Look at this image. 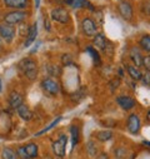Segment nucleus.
Segmentation results:
<instances>
[{
  "label": "nucleus",
  "instance_id": "a878e982",
  "mask_svg": "<svg viewBox=\"0 0 150 159\" xmlns=\"http://www.w3.org/2000/svg\"><path fill=\"white\" fill-rule=\"evenodd\" d=\"M86 4H88V0H71V3H70V5L75 9L84 8L86 7Z\"/></svg>",
  "mask_w": 150,
  "mask_h": 159
},
{
  "label": "nucleus",
  "instance_id": "f704fd0d",
  "mask_svg": "<svg viewBox=\"0 0 150 159\" xmlns=\"http://www.w3.org/2000/svg\"><path fill=\"white\" fill-rule=\"evenodd\" d=\"M44 28L46 29V31H50L51 30V25H50V21H49V18L45 15V19H44Z\"/></svg>",
  "mask_w": 150,
  "mask_h": 159
},
{
  "label": "nucleus",
  "instance_id": "58836bf2",
  "mask_svg": "<svg viewBox=\"0 0 150 159\" xmlns=\"http://www.w3.org/2000/svg\"><path fill=\"white\" fill-rule=\"evenodd\" d=\"M143 144H144V145H148V147H150V142H146V140H144V142H143Z\"/></svg>",
  "mask_w": 150,
  "mask_h": 159
},
{
  "label": "nucleus",
  "instance_id": "7c9ffc66",
  "mask_svg": "<svg viewBox=\"0 0 150 159\" xmlns=\"http://www.w3.org/2000/svg\"><path fill=\"white\" fill-rule=\"evenodd\" d=\"M143 66L146 71H150V54L143 57Z\"/></svg>",
  "mask_w": 150,
  "mask_h": 159
},
{
  "label": "nucleus",
  "instance_id": "f257e3e1",
  "mask_svg": "<svg viewBox=\"0 0 150 159\" xmlns=\"http://www.w3.org/2000/svg\"><path fill=\"white\" fill-rule=\"evenodd\" d=\"M19 71L26 76V79L29 80H35L38 73H39V66H38V63L31 59V58H24L19 64H18Z\"/></svg>",
  "mask_w": 150,
  "mask_h": 159
},
{
  "label": "nucleus",
  "instance_id": "f3484780",
  "mask_svg": "<svg viewBox=\"0 0 150 159\" xmlns=\"http://www.w3.org/2000/svg\"><path fill=\"white\" fill-rule=\"evenodd\" d=\"M24 147H25V150H26L29 159H36L38 158V155H39V145L36 143L30 142V143H26Z\"/></svg>",
  "mask_w": 150,
  "mask_h": 159
},
{
  "label": "nucleus",
  "instance_id": "c85d7f7f",
  "mask_svg": "<svg viewBox=\"0 0 150 159\" xmlns=\"http://www.w3.org/2000/svg\"><path fill=\"white\" fill-rule=\"evenodd\" d=\"M46 71L51 75V76H58L59 74H60V69H59V66H56V65H48V69H46Z\"/></svg>",
  "mask_w": 150,
  "mask_h": 159
},
{
  "label": "nucleus",
  "instance_id": "473e14b6",
  "mask_svg": "<svg viewBox=\"0 0 150 159\" xmlns=\"http://www.w3.org/2000/svg\"><path fill=\"white\" fill-rule=\"evenodd\" d=\"M141 80H143V83H144L145 85L150 87V71H146L145 74H143Z\"/></svg>",
  "mask_w": 150,
  "mask_h": 159
},
{
  "label": "nucleus",
  "instance_id": "20e7f679",
  "mask_svg": "<svg viewBox=\"0 0 150 159\" xmlns=\"http://www.w3.org/2000/svg\"><path fill=\"white\" fill-rule=\"evenodd\" d=\"M15 35H16V29L14 25L7 24L4 21L0 23V39H2V40L10 44L14 40Z\"/></svg>",
  "mask_w": 150,
  "mask_h": 159
},
{
  "label": "nucleus",
  "instance_id": "cd10ccee",
  "mask_svg": "<svg viewBox=\"0 0 150 159\" xmlns=\"http://www.w3.org/2000/svg\"><path fill=\"white\" fill-rule=\"evenodd\" d=\"M120 79L119 78H114V79H111V80L109 82V89L111 90V92H114L117 88H119V85H120Z\"/></svg>",
  "mask_w": 150,
  "mask_h": 159
},
{
  "label": "nucleus",
  "instance_id": "9b49d317",
  "mask_svg": "<svg viewBox=\"0 0 150 159\" xmlns=\"http://www.w3.org/2000/svg\"><path fill=\"white\" fill-rule=\"evenodd\" d=\"M93 45H94V48L99 49L100 52H104V53H106V52H108V48L110 47V43L108 42V39L105 38V35H104V34H101V33H98V34L94 36Z\"/></svg>",
  "mask_w": 150,
  "mask_h": 159
},
{
  "label": "nucleus",
  "instance_id": "393cba45",
  "mask_svg": "<svg viewBox=\"0 0 150 159\" xmlns=\"http://www.w3.org/2000/svg\"><path fill=\"white\" fill-rule=\"evenodd\" d=\"M61 119H63L61 116H58V118L55 119V120H53V122H51V123H50V124H49L48 127H45V128H44L43 130H40V132H38V133H35V137H39V135H43L44 133H48L49 130H51V129H53V128H54V127H55V125H56V124H58V123H59V122L61 120Z\"/></svg>",
  "mask_w": 150,
  "mask_h": 159
},
{
  "label": "nucleus",
  "instance_id": "4c0bfd02",
  "mask_svg": "<svg viewBox=\"0 0 150 159\" xmlns=\"http://www.w3.org/2000/svg\"><path fill=\"white\" fill-rule=\"evenodd\" d=\"M39 3H40V0H35V7L36 8H39Z\"/></svg>",
  "mask_w": 150,
  "mask_h": 159
},
{
  "label": "nucleus",
  "instance_id": "ea45409f",
  "mask_svg": "<svg viewBox=\"0 0 150 159\" xmlns=\"http://www.w3.org/2000/svg\"><path fill=\"white\" fill-rule=\"evenodd\" d=\"M2 50H3V40L0 39V52H2Z\"/></svg>",
  "mask_w": 150,
  "mask_h": 159
},
{
  "label": "nucleus",
  "instance_id": "79ce46f5",
  "mask_svg": "<svg viewBox=\"0 0 150 159\" xmlns=\"http://www.w3.org/2000/svg\"><path fill=\"white\" fill-rule=\"evenodd\" d=\"M148 8H149V11H150V0L148 2Z\"/></svg>",
  "mask_w": 150,
  "mask_h": 159
},
{
  "label": "nucleus",
  "instance_id": "2eb2a0df",
  "mask_svg": "<svg viewBox=\"0 0 150 159\" xmlns=\"http://www.w3.org/2000/svg\"><path fill=\"white\" fill-rule=\"evenodd\" d=\"M7 8L11 9H26L29 7V0H3Z\"/></svg>",
  "mask_w": 150,
  "mask_h": 159
},
{
  "label": "nucleus",
  "instance_id": "a19ab883",
  "mask_svg": "<svg viewBox=\"0 0 150 159\" xmlns=\"http://www.w3.org/2000/svg\"><path fill=\"white\" fill-rule=\"evenodd\" d=\"M3 90V83H2V79H0V92Z\"/></svg>",
  "mask_w": 150,
  "mask_h": 159
},
{
  "label": "nucleus",
  "instance_id": "6ab92c4d",
  "mask_svg": "<svg viewBox=\"0 0 150 159\" xmlns=\"http://www.w3.org/2000/svg\"><path fill=\"white\" fill-rule=\"evenodd\" d=\"M126 66V71H128V74L130 75V78L133 79L134 82H139V80H141V76H143V74H141V71L139 70V68H136L135 65H125Z\"/></svg>",
  "mask_w": 150,
  "mask_h": 159
},
{
  "label": "nucleus",
  "instance_id": "b1692460",
  "mask_svg": "<svg viewBox=\"0 0 150 159\" xmlns=\"http://www.w3.org/2000/svg\"><path fill=\"white\" fill-rule=\"evenodd\" d=\"M86 52L91 55V58H93V61H94V64L96 65V66H99L100 64H101V59H100V55H99V52L94 48V47H88L86 48Z\"/></svg>",
  "mask_w": 150,
  "mask_h": 159
},
{
  "label": "nucleus",
  "instance_id": "72a5a7b5",
  "mask_svg": "<svg viewBox=\"0 0 150 159\" xmlns=\"http://www.w3.org/2000/svg\"><path fill=\"white\" fill-rule=\"evenodd\" d=\"M61 61H63L65 65H69V64L73 63V59H71V57H70L69 54H64V55L61 57Z\"/></svg>",
  "mask_w": 150,
  "mask_h": 159
},
{
  "label": "nucleus",
  "instance_id": "7ed1b4c3",
  "mask_svg": "<svg viewBox=\"0 0 150 159\" xmlns=\"http://www.w3.org/2000/svg\"><path fill=\"white\" fill-rule=\"evenodd\" d=\"M68 135L65 133H61L59 135V138L56 140H54L51 143V150L53 153L59 157V158H64L66 154V145H68Z\"/></svg>",
  "mask_w": 150,
  "mask_h": 159
},
{
  "label": "nucleus",
  "instance_id": "bb28decb",
  "mask_svg": "<svg viewBox=\"0 0 150 159\" xmlns=\"http://www.w3.org/2000/svg\"><path fill=\"white\" fill-rule=\"evenodd\" d=\"M15 152H16L19 159H29V157H28V154H26V150H25V147H24V145L18 147Z\"/></svg>",
  "mask_w": 150,
  "mask_h": 159
},
{
  "label": "nucleus",
  "instance_id": "a211bd4d",
  "mask_svg": "<svg viewBox=\"0 0 150 159\" xmlns=\"http://www.w3.org/2000/svg\"><path fill=\"white\" fill-rule=\"evenodd\" d=\"M93 135H94V138H95L96 140L103 142V143H104V142H109V140H111L113 138H114V133H113L111 130H108V129L95 132Z\"/></svg>",
  "mask_w": 150,
  "mask_h": 159
},
{
  "label": "nucleus",
  "instance_id": "4be33fe9",
  "mask_svg": "<svg viewBox=\"0 0 150 159\" xmlns=\"http://www.w3.org/2000/svg\"><path fill=\"white\" fill-rule=\"evenodd\" d=\"M85 149H86V153H88V155L90 158H96V155H98V147H96V144L93 140H89L86 143Z\"/></svg>",
  "mask_w": 150,
  "mask_h": 159
},
{
  "label": "nucleus",
  "instance_id": "f03ea898",
  "mask_svg": "<svg viewBox=\"0 0 150 159\" xmlns=\"http://www.w3.org/2000/svg\"><path fill=\"white\" fill-rule=\"evenodd\" d=\"M29 14L25 13V11H21V10H14V11H9L7 14H4L3 16V21L7 23V24H10V25H19L21 23H24L26 19H28Z\"/></svg>",
  "mask_w": 150,
  "mask_h": 159
},
{
  "label": "nucleus",
  "instance_id": "39448f33",
  "mask_svg": "<svg viewBox=\"0 0 150 159\" xmlns=\"http://www.w3.org/2000/svg\"><path fill=\"white\" fill-rule=\"evenodd\" d=\"M42 89L50 95H58L60 93L61 88H60V84L56 79L49 76V78H45L42 80Z\"/></svg>",
  "mask_w": 150,
  "mask_h": 159
},
{
  "label": "nucleus",
  "instance_id": "9d476101",
  "mask_svg": "<svg viewBox=\"0 0 150 159\" xmlns=\"http://www.w3.org/2000/svg\"><path fill=\"white\" fill-rule=\"evenodd\" d=\"M117 103H118L119 107H120L123 110H125V111L131 110V109L135 107V104H136L135 99H134L133 97H130V95H118V97H117Z\"/></svg>",
  "mask_w": 150,
  "mask_h": 159
},
{
  "label": "nucleus",
  "instance_id": "c9c22d12",
  "mask_svg": "<svg viewBox=\"0 0 150 159\" xmlns=\"http://www.w3.org/2000/svg\"><path fill=\"white\" fill-rule=\"evenodd\" d=\"M95 159H109V155H108L106 153H100V154L96 155Z\"/></svg>",
  "mask_w": 150,
  "mask_h": 159
},
{
  "label": "nucleus",
  "instance_id": "f8f14e48",
  "mask_svg": "<svg viewBox=\"0 0 150 159\" xmlns=\"http://www.w3.org/2000/svg\"><path fill=\"white\" fill-rule=\"evenodd\" d=\"M23 102H24V97L19 92H15V90L11 92L8 97V103H9V107L11 109H18L21 104H24Z\"/></svg>",
  "mask_w": 150,
  "mask_h": 159
},
{
  "label": "nucleus",
  "instance_id": "dca6fc26",
  "mask_svg": "<svg viewBox=\"0 0 150 159\" xmlns=\"http://www.w3.org/2000/svg\"><path fill=\"white\" fill-rule=\"evenodd\" d=\"M129 55H130V59H131V61L134 63V65L136 68L143 66V54H141V52H140L139 48H135V47L131 48Z\"/></svg>",
  "mask_w": 150,
  "mask_h": 159
},
{
  "label": "nucleus",
  "instance_id": "ddd939ff",
  "mask_svg": "<svg viewBox=\"0 0 150 159\" xmlns=\"http://www.w3.org/2000/svg\"><path fill=\"white\" fill-rule=\"evenodd\" d=\"M16 113H18L19 118L21 119V120H24V122H30L31 119H33V116H34L31 109H30L26 104H21V105L16 109Z\"/></svg>",
  "mask_w": 150,
  "mask_h": 159
},
{
  "label": "nucleus",
  "instance_id": "5701e85b",
  "mask_svg": "<svg viewBox=\"0 0 150 159\" xmlns=\"http://www.w3.org/2000/svg\"><path fill=\"white\" fill-rule=\"evenodd\" d=\"M70 133H71V142H73V148H75V145H77L79 143V139H80V130L77 125H73L70 128Z\"/></svg>",
  "mask_w": 150,
  "mask_h": 159
},
{
  "label": "nucleus",
  "instance_id": "6e6552de",
  "mask_svg": "<svg viewBox=\"0 0 150 159\" xmlns=\"http://www.w3.org/2000/svg\"><path fill=\"white\" fill-rule=\"evenodd\" d=\"M140 127H141V123H140V118L138 114L133 113L128 116V120H126V129L130 134H139L140 132Z\"/></svg>",
  "mask_w": 150,
  "mask_h": 159
},
{
  "label": "nucleus",
  "instance_id": "0eeeda50",
  "mask_svg": "<svg viewBox=\"0 0 150 159\" xmlns=\"http://www.w3.org/2000/svg\"><path fill=\"white\" fill-rule=\"evenodd\" d=\"M80 26H82L83 33H84L86 36H93V38H94V36L98 34V25H96V23H95L91 18H84V19L82 20Z\"/></svg>",
  "mask_w": 150,
  "mask_h": 159
},
{
  "label": "nucleus",
  "instance_id": "e433bc0d",
  "mask_svg": "<svg viewBox=\"0 0 150 159\" xmlns=\"http://www.w3.org/2000/svg\"><path fill=\"white\" fill-rule=\"evenodd\" d=\"M146 119H148V120L150 122V108L148 109V113H146Z\"/></svg>",
  "mask_w": 150,
  "mask_h": 159
},
{
  "label": "nucleus",
  "instance_id": "aec40b11",
  "mask_svg": "<svg viewBox=\"0 0 150 159\" xmlns=\"http://www.w3.org/2000/svg\"><path fill=\"white\" fill-rule=\"evenodd\" d=\"M0 155H2V159H19L16 152L10 147H4Z\"/></svg>",
  "mask_w": 150,
  "mask_h": 159
},
{
  "label": "nucleus",
  "instance_id": "412c9836",
  "mask_svg": "<svg viewBox=\"0 0 150 159\" xmlns=\"http://www.w3.org/2000/svg\"><path fill=\"white\" fill-rule=\"evenodd\" d=\"M139 47L141 48V50L150 53V35H143L139 40Z\"/></svg>",
  "mask_w": 150,
  "mask_h": 159
},
{
  "label": "nucleus",
  "instance_id": "c756f323",
  "mask_svg": "<svg viewBox=\"0 0 150 159\" xmlns=\"http://www.w3.org/2000/svg\"><path fill=\"white\" fill-rule=\"evenodd\" d=\"M115 155H117V159H126V149L118 148L115 150Z\"/></svg>",
  "mask_w": 150,
  "mask_h": 159
},
{
  "label": "nucleus",
  "instance_id": "423d86ee",
  "mask_svg": "<svg viewBox=\"0 0 150 159\" xmlns=\"http://www.w3.org/2000/svg\"><path fill=\"white\" fill-rule=\"evenodd\" d=\"M50 18H51L53 21H56L59 24H68L70 21V14L63 7L54 8L51 10V13H50Z\"/></svg>",
  "mask_w": 150,
  "mask_h": 159
},
{
  "label": "nucleus",
  "instance_id": "1a4fd4ad",
  "mask_svg": "<svg viewBox=\"0 0 150 159\" xmlns=\"http://www.w3.org/2000/svg\"><path fill=\"white\" fill-rule=\"evenodd\" d=\"M118 11L119 14L121 15V18L124 20H131L133 19V14H134V10H133V5L126 2V0H121L118 5Z\"/></svg>",
  "mask_w": 150,
  "mask_h": 159
},
{
  "label": "nucleus",
  "instance_id": "2f4dec72",
  "mask_svg": "<svg viewBox=\"0 0 150 159\" xmlns=\"http://www.w3.org/2000/svg\"><path fill=\"white\" fill-rule=\"evenodd\" d=\"M19 25H21L20 26V30H19V33H20V35L24 38L25 35H28V31H29V28L30 26H28V25H25L24 23H21V24H19Z\"/></svg>",
  "mask_w": 150,
  "mask_h": 159
},
{
  "label": "nucleus",
  "instance_id": "37998d69",
  "mask_svg": "<svg viewBox=\"0 0 150 159\" xmlns=\"http://www.w3.org/2000/svg\"><path fill=\"white\" fill-rule=\"evenodd\" d=\"M120 2H121V0H120Z\"/></svg>",
  "mask_w": 150,
  "mask_h": 159
},
{
  "label": "nucleus",
  "instance_id": "4468645a",
  "mask_svg": "<svg viewBox=\"0 0 150 159\" xmlns=\"http://www.w3.org/2000/svg\"><path fill=\"white\" fill-rule=\"evenodd\" d=\"M36 36H38V24H36V23H34V24L29 28L28 35H26V38H25L24 47H25V48H29V47L35 42Z\"/></svg>",
  "mask_w": 150,
  "mask_h": 159
}]
</instances>
